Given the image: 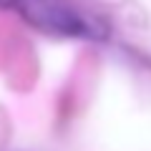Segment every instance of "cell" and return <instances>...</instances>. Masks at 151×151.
Masks as SVG:
<instances>
[{
    "label": "cell",
    "instance_id": "obj_1",
    "mask_svg": "<svg viewBox=\"0 0 151 151\" xmlns=\"http://www.w3.org/2000/svg\"><path fill=\"white\" fill-rule=\"evenodd\" d=\"M18 10L30 25L65 38H106V25L60 0H18Z\"/></svg>",
    "mask_w": 151,
    "mask_h": 151
},
{
    "label": "cell",
    "instance_id": "obj_2",
    "mask_svg": "<svg viewBox=\"0 0 151 151\" xmlns=\"http://www.w3.org/2000/svg\"><path fill=\"white\" fill-rule=\"evenodd\" d=\"M18 0H0V8H15Z\"/></svg>",
    "mask_w": 151,
    "mask_h": 151
}]
</instances>
